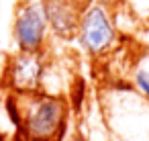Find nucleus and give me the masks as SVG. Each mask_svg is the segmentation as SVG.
<instances>
[{
  "instance_id": "nucleus-2",
  "label": "nucleus",
  "mask_w": 149,
  "mask_h": 141,
  "mask_svg": "<svg viewBox=\"0 0 149 141\" xmlns=\"http://www.w3.org/2000/svg\"><path fill=\"white\" fill-rule=\"evenodd\" d=\"M102 106L110 141H149V102L131 84H112Z\"/></svg>"
},
{
  "instance_id": "nucleus-5",
  "label": "nucleus",
  "mask_w": 149,
  "mask_h": 141,
  "mask_svg": "<svg viewBox=\"0 0 149 141\" xmlns=\"http://www.w3.org/2000/svg\"><path fill=\"white\" fill-rule=\"evenodd\" d=\"M47 19L41 0H19L13 21V39L19 51H43L47 43Z\"/></svg>"
},
{
  "instance_id": "nucleus-8",
  "label": "nucleus",
  "mask_w": 149,
  "mask_h": 141,
  "mask_svg": "<svg viewBox=\"0 0 149 141\" xmlns=\"http://www.w3.org/2000/svg\"><path fill=\"white\" fill-rule=\"evenodd\" d=\"M70 141H90V139H88V137H86L84 133H74Z\"/></svg>"
},
{
  "instance_id": "nucleus-6",
  "label": "nucleus",
  "mask_w": 149,
  "mask_h": 141,
  "mask_svg": "<svg viewBox=\"0 0 149 141\" xmlns=\"http://www.w3.org/2000/svg\"><path fill=\"white\" fill-rule=\"evenodd\" d=\"M47 27L53 35L70 39L78 33V23L80 15L86 8L84 4L76 2V0H41Z\"/></svg>"
},
{
  "instance_id": "nucleus-4",
  "label": "nucleus",
  "mask_w": 149,
  "mask_h": 141,
  "mask_svg": "<svg viewBox=\"0 0 149 141\" xmlns=\"http://www.w3.org/2000/svg\"><path fill=\"white\" fill-rule=\"evenodd\" d=\"M76 35L80 39L82 47L94 57L106 55L108 51L114 49V45L118 41V33L112 23V17L102 2L88 4L82 10Z\"/></svg>"
},
{
  "instance_id": "nucleus-9",
  "label": "nucleus",
  "mask_w": 149,
  "mask_h": 141,
  "mask_svg": "<svg viewBox=\"0 0 149 141\" xmlns=\"http://www.w3.org/2000/svg\"><path fill=\"white\" fill-rule=\"evenodd\" d=\"M76 2H80V4H84V6H88V0H76Z\"/></svg>"
},
{
  "instance_id": "nucleus-10",
  "label": "nucleus",
  "mask_w": 149,
  "mask_h": 141,
  "mask_svg": "<svg viewBox=\"0 0 149 141\" xmlns=\"http://www.w3.org/2000/svg\"><path fill=\"white\" fill-rule=\"evenodd\" d=\"M0 2H2V0H0Z\"/></svg>"
},
{
  "instance_id": "nucleus-1",
  "label": "nucleus",
  "mask_w": 149,
  "mask_h": 141,
  "mask_svg": "<svg viewBox=\"0 0 149 141\" xmlns=\"http://www.w3.org/2000/svg\"><path fill=\"white\" fill-rule=\"evenodd\" d=\"M17 96L23 121V141H65L72 114L68 96L47 90Z\"/></svg>"
},
{
  "instance_id": "nucleus-7",
  "label": "nucleus",
  "mask_w": 149,
  "mask_h": 141,
  "mask_svg": "<svg viewBox=\"0 0 149 141\" xmlns=\"http://www.w3.org/2000/svg\"><path fill=\"white\" fill-rule=\"evenodd\" d=\"M131 86L149 102V51L143 53V55H139L137 61L133 64Z\"/></svg>"
},
{
  "instance_id": "nucleus-3",
  "label": "nucleus",
  "mask_w": 149,
  "mask_h": 141,
  "mask_svg": "<svg viewBox=\"0 0 149 141\" xmlns=\"http://www.w3.org/2000/svg\"><path fill=\"white\" fill-rule=\"evenodd\" d=\"M47 76L45 51H19L13 53L2 70V88L10 94H31L43 90Z\"/></svg>"
}]
</instances>
